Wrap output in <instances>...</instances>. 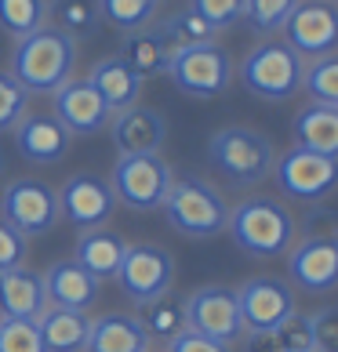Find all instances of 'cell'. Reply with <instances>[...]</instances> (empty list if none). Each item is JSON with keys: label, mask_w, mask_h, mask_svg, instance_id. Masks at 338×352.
I'll return each instance as SVG.
<instances>
[{"label": "cell", "mask_w": 338, "mask_h": 352, "mask_svg": "<svg viewBox=\"0 0 338 352\" xmlns=\"http://www.w3.org/2000/svg\"><path fill=\"white\" fill-rule=\"evenodd\" d=\"M76 69V41L70 33L44 25L30 36H22L11 51V76L30 95H55L62 84L73 80Z\"/></svg>", "instance_id": "6da1fadb"}, {"label": "cell", "mask_w": 338, "mask_h": 352, "mask_svg": "<svg viewBox=\"0 0 338 352\" xmlns=\"http://www.w3.org/2000/svg\"><path fill=\"white\" fill-rule=\"evenodd\" d=\"M226 232L233 243L251 258H280L295 247L298 221L280 200L269 197H248L237 207H229Z\"/></svg>", "instance_id": "7a4b0ae2"}, {"label": "cell", "mask_w": 338, "mask_h": 352, "mask_svg": "<svg viewBox=\"0 0 338 352\" xmlns=\"http://www.w3.org/2000/svg\"><path fill=\"white\" fill-rule=\"evenodd\" d=\"M160 211L167 226L189 240H211L218 232H226L229 221V204L222 200V192L197 175L171 178V189H167Z\"/></svg>", "instance_id": "3957f363"}, {"label": "cell", "mask_w": 338, "mask_h": 352, "mask_svg": "<svg viewBox=\"0 0 338 352\" xmlns=\"http://www.w3.org/2000/svg\"><path fill=\"white\" fill-rule=\"evenodd\" d=\"M207 156L218 167V175H226L233 186L251 189L258 182H266L273 175V164H277V149L273 142L255 131V127H222L211 146H207Z\"/></svg>", "instance_id": "277c9868"}, {"label": "cell", "mask_w": 338, "mask_h": 352, "mask_svg": "<svg viewBox=\"0 0 338 352\" xmlns=\"http://www.w3.org/2000/svg\"><path fill=\"white\" fill-rule=\"evenodd\" d=\"M302 55H295L288 44L266 41L248 51V58L240 62V84L251 91L255 98L266 102H288L302 87Z\"/></svg>", "instance_id": "5b68a950"}, {"label": "cell", "mask_w": 338, "mask_h": 352, "mask_svg": "<svg viewBox=\"0 0 338 352\" xmlns=\"http://www.w3.org/2000/svg\"><path fill=\"white\" fill-rule=\"evenodd\" d=\"M171 164L160 153H138L116 160L109 189L116 204L131 207V211H160L167 189H171Z\"/></svg>", "instance_id": "8992f818"}, {"label": "cell", "mask_w": 338, "mask_h": 352, "mask_svg": "<svg viewBox=\"0 0 338 352\" xmlns=\"http://www.w3.org/2000/svg\"><path fill=\"white\" fill-rule=\"evenodd\" d=\"M0 214H4L8 226H15L25 240L47 236V232L62 221L59 192L41 178H15V182H8L4 197H0Z\"/></svg>", "instance_id": "52a82bcc"}, {"label": "cell", "mask_w": 338, "mask_h": 352, "mask_svg": "<svg viewBox=\"0 0 338 352\" xmlns=\"http://www.w3.org/2000/svg\"><path fill=\"white\" fill-rule=\"evenodd\" d=\"M167 76L182 95L193 98H215L233 84V58L229 51L218 44H200V47H186L175 51L167 62Z\"/></svg>", "instance_id": "ba28073f"}, {"label": "cell", "mask_w": 338, "mask_h": 352, "mask_svg": "<svg viewBox=\"0 0 338 352\" xmlns=\"http://www.w3.org/2000/svg\"><path fill=\"white\" fill-rule=\"evenodd\" d=\"M277 186L284 197L302 200V204H320L338 189V160L320 153H309L302 146H295L273 164Z\"/></svg>", "instance_id": "9c48e42d"}, {"label": "cell", "mask_w": 338, "mask_h": 352, "mask_svg": "<svg viewBox=\"0 0 338 352\" xmlns=\"http://www.w3.org/2000/svg\"><path fill=\"white\" fill-rule=\"evenodd\" d=\"M116 283H120V291L135 305H146L153 298L171 291L175 258L164 247H153V243H135V247L127 243V254H124L120 269H116Z\"/></svg>", "instance_id": "30bf717a"}, {"label": "cell", "mask_w": 338, "mask_h": 352, "mask_svg": "<svg viewBox=\"0 0 338 352\" xmlns=\"http://www.w3.org/2000/svg\"><path fill=\"white\" fill-rule=\"evenodd\" d=\"M182 309H186V331H197V334L226 342V345H233L244 334L240 305H237V291L233 287H222V283L197 287L182 302Z\"/></svg>", "instance_id": "8fae6325"}, {"label": "cell", "mask_w": 338, "mask_h": 352, "mask_svg": "<svg viewBox=\"0 0 338 352\" xmlns=\"http://www.w3.org/2000/svg\"><path fill=\"white\" fill-rule=\"evenodd\" d=\"M284 44L302 58L335 55L338 47V8L331 0H298L284 22Z\"/></svg>", "instance_id": "7c38bea8"}, {"label": "cell", "mask_w": 338, "mask_h": 352, "mask_svg": "<svg viewBox=\"0 0 338 352\" xmlns=\"http://www.w3.org/2000/svg\"><path fill=\"white\" fill-rule=\"evenodd\" d=\"M237 305H240L244 334L273 331L295 312V287L280 276H255L248 283H240Z\"/></svg>", "instance_id": "4fadbf2b"}, {"label": "cell", "mask_w": 338, "mask_h": 352, "mask_svg": "<svg viewBox=\"0 0 338 352\" xmlns=\"http://www.w3.org/2000/svg\"><path fill=\"white\" fill-rule=\"evenodd\" d=\"M55 192H59L62 218L81 232L84 229H102L116 211V197H113L109 182L98 178V175H87V171L66 178V186L55 189Z\"/></svg>", "instance_id": "5bb4252c"}, {"label": "cell", "mask_w": 338, "mask_h": 352, "mask_svg": "<svg viewBox=\"0 0 338 352\" xmlns=\"http://www.w3.org/2000/svg\"><path fill=\"white\" fill-rule=\"evenodd\" d=\"M288 254V272L306 294H324L338 287V236H306Z\"/></svg>", "instance_id": "9a60e30c"}, {"label": "cell", "mask_w": 338, "mask_h": 352, "mask_svg": "<svg viewBox=\"0 0 338 352\" xmlns=\"http://www.w3.org/2000/svg\"><path fill=\"white\" fill-rule=\"evenodd\" d=\"M55 120L70 135H95L113 120V109L87 80H70L55 91Z\"/></svg>", "instance_id": "2e32d148"}, {"label": "cell", "mask_w": 338, "mask_h": 352, "mask_svg": "<svg viewBox=\"0 0 338 352\" xmlns=\"http://www.w3.org/2000/svg\"><path fill=\"white\" fill-rule=\"evenodd\" d=\"M70 142L73 135L55 120V113H25L15 124V149L30 164H59L70 153Z\"/></svg>", "instance_id": "e0dca14e"}, {"label": "cell", "mask_w": 338, "mask_h": 352, "mask_svg": "<svg viewBox=\"0 0 338 352\" xmlns=\"http://www.w3.org/2000/svg\"><path fill=\"white\" fill-rule=\"evenodd\" d=\"M44 276V294H47V305L55 309H76V312H87L91 305L98 302V291H102V280H95L91 272L76 262V258H62V262H51Z\"/></svg>", "instance_id": "ac0fdd59"}, {"label": "cell", "mask_w": 338, "mask_h": 352, "mask_svg": "<svg viewBox=\"0 0 338 352\" xmlns=\"http://www.w3.org/2000/svg\"><path fill=\"white\" fill-rule=\"evenodd\" d=\"M109 131H113V146L120 156L160 153L164 138H167V120L149 106H131V109H120L113 116Z\"/></svg>", "instance_id": "d6986e66"}, {"label": "cell", "mask_w": 338, "mask_h": 352, "mask_svg": "<svg viewBox=\"0 0 338 352\" xmlns=\"http://www.w3.org/2000/svg\"><path fill=\"white\" fill-rule=\"evenodd\" d=\"M47 309L44 276L25 265L0 272V320H36Z\"/></svg>", "instance_id": "ffe728a7"}, {"label": "cell", "mask_w": 338, "mask_h": 352, "mask_svg": "<svg viewBox=\"0 0 338 352\" xmlns=\"http://www.w3.org/2000/svg\"><path fill=\"white\" fill-rule=\"evenodd\" d=\"M153 338L146 334L138 316L127 312H106V316L91 320L87 349L84 352H149Z\"/></svg>", "instance_id": "44dd1931"}, {"label": "cell", "mask_w": 338, "mask_h": 352, "mask_svg": "<svg viewBox=\"0 0 338 352\" xmlns=\"http://www.w3.org/2000/svg\"><path fill=\"white\" fill-rule=\"evenodd\" d=\"M87 84L102 95V102L120 113V109H131L138 106V95H142V76L127 66L120 55H109V58H98L95 69H91Z\"/></svg>", "instance_id": "7402d4cb"}, {"label": "cell", "mask_w": 338, "mask_h": 352, "mask_svg": "<svg viewBox=\"0 0 338 352\" xmlns=\"http://www.w3.org/2000/svg\"><path fill=\"white\" fill-rule=\"evenodd\" d=\"M36 327H41L44 352H84L87 334H91V316L87 312H76V309L47 305L36 316Z\"/></svg>", "instance_id": "603a6c76"}, {"label": "cell", "mask_w": 338, "mask_h": 352, "mask_svg": "<svg viewBox=\"0 0 338 352\" xmlns=\"http://www.w3.org/2000/svg\"><path fill=\"white\" fill-rule=\"evenodd\" d=\"M124 254H127V243L116 236L113 229H84L81 236H76V251L73 258L81 262L95 280H109L116 276V269H120L124 262Z\"/></svg>", "instance_id": "cb8c5ba5"}, {"label": "cell", "mask_w": 338, "mask_h": 352, "mask_svg": "<svg viewBox=\"0 0 338 352\" xmlns=\"http://www.w3.org/2000/svg\"><path fill=\"white\" fill-rule=\"evenodd\" d=\"M295 146L338 160V106H306L295 116Z\"/></svg>", "instance_id": "d4e9b609"}, {"label": "cell", "mask_w": 338, "mask_h": 352, "mask_svg": "<svg viewBox=\"0 0 338 352\" xmlns=\"http://www.w3.org/2000/svg\"><path fill=\"white\" fill-rule=\"evenodd\" d=\"M120 58L142 76V80H146V76H160V73H167L171 51H167V44H164V36H160L157 25H146V30H135V33H127V36H124Z\"/></svg>", "instance_id": "484cf974"}, {"label": "cell", "mask_w": 338, "mask_h": 352, "mask_svg": "<svg viewBox=\"0 0 338 352\" xmlns=\"http://www.w3.org/2000/svg\"><path fill=\"white\" fill-rule=\"evenodd\" d=\"M142 309V327H146L149 338H157V342H171L175 334L186 331V309H182V298L175 291H167L160 298H153V302L138 305Z\"/></svg>", "instance_id": "4316f807"}, {"label": "cell", "mask_w": 338, "mask_h": 352, "mask_svg": "<svg viewBox=\"0 0 338 352\" xmlns=\"http://www.w3.org/2000/svg\"><path fill=\"white\" fill-rule=\"evenodd\" d=\"M160 36H164V44L167 51H186V47H200V44H215V30L207 25L197 11L186 8V11H178V15H171L167 22L157 25Z\"/></svg>", "instance_id": "83f0119b"}, {"label": "cell", "mask_w": 338, "mask_h": 352, "mask_svg": "<svg viewBox=\"0 0 338 352\" xmlns=\"http://www.w3.org/2000/svg\"><path fill=\"white\" fill-rule=\"evenodd\" d=\"M47 25V0H0V30L8 36H30Z\"/></svg>", "instance_id": "f1b7e54d"}, {"label": "cell", "mask_w": 338, "mask_h": 352, "mask_svg": "<svg viewBox=\"0 0 338 352\" xmlns=\"http://www.w3.org/2000/svg\"><path fill=\"white\" fill-rule=\"evenodd\" d=\"M157 4L160 0H98V19L109 22L120 33H135L153 22Z\"/></svg>", "instance_id": "f546056e"}, {"label": "cell", "mask_w": 338, "mask_h": 352, "mask_svg": "<svg viewBox=\"0 0 338 352\" xmlns=\"http://www.w3.org/2000/svg\"><path fill=\"white\" fill-rule=\"evenodd\" d=\"M47 15H55V30L70 33L73 41L76 36L95 33L98 19V0H47Z\"/></svg>", "instance_id": "4dcf8cb0"}, {"label": "cell", "mask_w": 338, "mask_h": 352, "mask_svg": "<svg viewBox=\"0 0 338 352\" xmlns=\"http://www.w3.org/2000/svg\"><path fill=\"white\" fill-rule=\"evenodd\" d=\"M302 87L317 106H338V55H320L302 69Z\"/></svg>", "instance_id": "1f68e13d"}, {"label": "cell", "mask_w": 338, "mask_h": 352, "mask_svg": "<svg viewBox=\"0 0 338 352\" xmlns=\"http://www.w3.org/2000/svg\"><path fill=\"white\" fill-rule=\"evenodd\" d=\"M298 0H244V22L255 33H277L295 11Z\"/></svg>", "instance_id": "d6a6232c"}, {"label": "cell", "mask_w": 338, "mask_h": 352, "mask_svg": "<svg viewBox=\"0 0 338 352\" xmlns=\"http://www.w3.org/2000/svg\"><path fill=\"white\" fill-rule=\"evenodd\" d=\"M30 113V91L15 76L0 69V131H15V124Z\"/></svg>", "instance_id": "836d02e7"}, {"label": "cell", "mask_w": 338, "mask_h": 352, "mask_svg": "<svg viewBox=\"0 0 338 352\" xmlns=\"http://www.w3.org/2000/svg\"><path fill=\"white\" fill-rule=\"evenodd\" d=\"M0 352H44L36 320H0Z\"/></svg>", "instance_id": "e575fe53"}, {"label": "cell", "mask_w": 338, "mask_h": 352, "mask_svg": "<svg viewBox=\"0 0 338 352\" xmlns=\"http://www.w3.org/2000/svg\"><path fill=\"white\" fill-rule=\"evenodd\" d=\"M189 8L211 25V30H229L233 22L244 19V0H189Z\"/></svg>", "instance_id": "d590c367"}, {"label": "cell", "mask_w": 338, "mask_h": 352, "mask_svg": "<svg viewBox=\"0 0 338 352\" xmlns=\"http://www.w3.org/2000/svg\"><path fill=\"white\" fill-rule=\"evenodd\" d=\"M309 327H313V349L317 352H338V305L317 309L309 316Z\"/></svg>", "instance_id": "8d00e7d4"}, {"label": "cell", "mask_w": 338, "mask_h": 352, "mask_svg": "<svg viewBox=\"0 0 338 352\" xmlns=\"http://www.w3.org/2000/svg\"><path fill=\"white\" fill-rule=\"evenodd\" d=\"M22 262H25V236L15 226H8V221L0 218V272L15 269Z\"/></svg>", "instance_id": "74e56055"}, {"label": "cell", "mask_w": 338, "mask_h": 352, "mask_svg": "<svg viewBox=\"0 0 338 352\" xmlns=\"http://www.w3.org/2000/svg\"><path fill=\"white\" fill-rule=\"evenodd\" d=\"M164 352H233L226 342H215V338H204L197 331H182L167 342Z\"/></svg>", "instance_id": "f35d334b"}, {"label": "cell", "mask_w": 338, "mask_h": 352, "mask_svg": "<svg viewBox=\"0 0 338 352\" xmlns=\"http://www.w3.org/2000/svg\"><path fill=\"white\" fill-rule=\"evenodd\" d=\"M244 352H288V349H284L277 327H273V331H251L248 342H244Z\"/></svg>", "instance_id": "ab89813d"}, {"label": "cell", "mask_w": 338, "mask_h": 352, "mask_svg": "<svg viewBox=\"0 0 338 352\" xmlns=\"http://www.w3.org/2000/svg\"><path fill=\"white\" fill-rule=\"evenodd\" d=\"M4 167H8V160H4V153H0V178H4Z\"/></svg>", "instance_id": "60d3db41"}, {"label": "cell", "mask_w": 338, "mask_h": 352, "mask_svg": "<svg viewBox=\"0 0 338 352\" xmlns=\"http://www.w3.org/2000/svg\"><path fill=\"white\" fill-rule=\"evenodd\" d=\"M331 4H335V0H331Z\"/></svg>", "instance_id": "b9f144b4"}, {"label": "cell", "mask_w": 338, "mask_h": 352, "mask_svg": "<svg viewBox=\"0 0 338 352\" xmlns=\"http://www.w3.org/2000/svg\"><path fill=\"white\" fill-rule=\"evenodd\" d=\"M149 352H153V349H149Z\"/></svg>", "instance_id": "7bdbcfd3"}]
</instances>
